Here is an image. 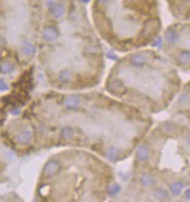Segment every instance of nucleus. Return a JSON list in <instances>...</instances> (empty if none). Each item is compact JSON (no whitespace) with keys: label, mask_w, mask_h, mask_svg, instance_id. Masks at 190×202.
Masks as SVG:
<instances>
[{"label":"nucleus","mask_w":190,"mask_h":202,"mask_svg":"<svg viewBox=\"0 0 190 202\" xmlns=\"http://www.w3.org/2000/svg\"><path fill=\"white\" fill-rule=\"evenodd\" d=\"M28 117L37 146L84 147L111 162L129 155L151 125L141 110L98 93H46Z\"/></svg>","instance_id":"f257e3e1"},{"label":"nucleus","mask_w":190,"mask_h":202,"mask_svg":"<svg viewBox=\"0 0 190 202\" xmlns=\"http://www.w3.org/2000/svg\"><path fill=\"white\" fill-rule=\"evenodd\" d=\"M38 60L50 85L60 90L96 86L104 70V52L79 0H48Z\"/></svg>","instance_id":"f03ea898"},{"label":"nucleus","mask_w":190,"mask_h":202,"mask_svg":"<svg viewBox=\"0 0 190 202\" xmlns=\"http://www.w3.org/2000/svg\"><path fill=\"white\" fill-rule=\"evenodd\" d=\"M112 179L111 167L92 154L68 150L43 167L37 193L43 200H103Z\"/></svg>","instance_id":"7ed1b4c3"},{"label":"nucleus","mask_w":190,"mask_h":202,"mask_svg":"<svg viewBox=\"0 0 190 202\" xmlns=\"http://www.w3.org/2000/svg\"><path fill=\"white\" fill-rule=\"evenodd\" d=\"M97 34L120 52H129L155 40L160 29L156 0H93Z\"/></svg>","instance_id":"20e7f679"},{"label":"nucleus","mask_w":190,"mask_h":202,"mask_svg":"<svg viewBox=\"0 0 190 202\" xmlns=\"http://www.w3.org/2000/svg\"><path fill=\"white\" fill-rule=\"evenodd\" d=\"M162 64L161 57L155 51L138 49L114 65L105 88L113 96L142 112L155 111L162 94Z\"/></svg>","instance_id":"39448f33"},{"label":"nucleus","mask_w":190,"mask_h":202,"mask_svg":"<svg viewBox=\"0 0 190 202\" xmlns=\"http://www.w3.org/2000/svg\"><path fill=\"white\" fill-rule=\"evenodd\" d=\"M182 188H183V185H182L181 182H174V183H172V184L170 185L171 192L173 193L174 194H176V196H178V194L181 193Z\"/></svg>","instance_id":"423d86ee"},{"label":"nucleus","mask_w":190,"mask_h":202,"mask_svg":"<svg viewBox=\"0 0 190 202\" xmlns=\"http://www.w3.org/2000/svg\"><path fill=\"white\" fill-rule=\"evenodd\" d=\"M0 90H2V91L8 90V86H7V84L4 82V81H0Z\"/></svg>","instance_id":"0eeeda50"},{"label":"nucleus","mask_w":190,"mask_h":202,"mask_svg":"<svg viewBox=\"0 0 190 202\" xmlns=\"http://www.w3.org/2000/svg\"><path fill=\"white\" fill-rule=\"evenodd\" d=\"M185 196H186V198H187V199H189V200H190V189L186 190V193H185Z\"/></svg>","instance_id":"6e6552de"},{"label":"nucleus","mask_w":190,"mask_h":202,"mask_svg":"<svg viewBox=\"0 0 190 202\" xmlns=\"http://www.w3.org/2000/svg\"><path fill=\"white\" fill-rule=\"evenodd\" d=\"M189 177H190V173H189Z\"/></svg>","instance_id":"1a4fd4ad"}]
</instances>
